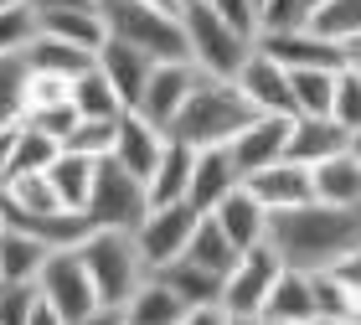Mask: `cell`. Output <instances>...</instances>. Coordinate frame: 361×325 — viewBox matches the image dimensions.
I'll use <instances>...</instances> for the list:
<instances>
[{"label": "cell", "instance_id": "6da1fadb", "mask_svg": "<svg viewBox=\"0 0 361 325\" xmlns=\"http://www.w3.org/2000/svg\"><path fill=\"white\" fill-rule=\"evenodd\" d=\"M264 243L279 253L284 269L315 274L331 269L336 258H346L361 248V207H331V202H300L284 212H269V233Z\"/></svg>", "mask_w": 361, "mask_h": 325}, {"label": "cell", "instance_id": "7a4b0ae2", "mask_svg": "<svg viewBox=\"0 0 361 325\" xmlns=\"http://www.w3.org/2000/svg\"><path fill=\"white\" fill-rule=\"evenodd\" d=\"M248 119H253V104L238 93V83L196 73V83L186 93V104L176 109L166 140H180V145H191V150H207V145H227Z\"/></svg>", "mask_w": 361, "mask_h": 325}, {"label": "cell", "instance_id": "3957f363", "mask_svg": "<svg viewBox=\"0 0 361 325\" xmlns=\"http://www.w3.org/2000/svg\"><path fill=\"white\" fill-rule=\"evenodd\" d=\"M98 21H104V37L140 47L155 62H186V31L171 11H155L145 0H98Z\"/></svg>", "mask_w": 361, "mask_h": 325}, {"label": "cell", "instance_id": "277c9868", "mask_svg": "<svg viewBox=\"0 0 361 325\" xmlns=\"http://www.w3.org/2000/svg\"><path fill=\"white\" fill-rule=\"evenodd\" d=\"M180 31H186V62L202 78H227L233 83L238 68L248 62L253 52V37L238 26H227L217 11L207 6V0H191L186 11H180Z\"/></svg>", "mask_w": 361, "mask_h": 325}, {"label": "cell", "instance_id": "5b68a950", "mask_svg": "<svg viewBox=\"0 0 361 325\" xmlns=\"http://www.w3.org/2000/svg\"><path fill=\"white\" fill-rule=\"evenodd\" d=\"M78 258H83L88 279L98 289V305H119L140 289V279L150 269H145V258L135 248V233H109V227H88L83 238H78Z\"/></svg>", "mask_w": 361, "mask_h": 325}, {"label": "cell", "instance_id": "8992f818", "mask_svg": "<svg viewBox=\"0 0 361 325\" xmlns=\"http://www.w3.org/2000/svg\"><path fill=\"white\" fill-rule=\"evenodd\" d=\"M145 212H150L145 181H140V176H129V171H119L104 155V160H98V171H93V191L83 202V222L88 227H109V233H135Z\"/></svg>", "mask_w": 361, "mask_h": 325}, {"label": "cell", "instance_id": "52a82bcc", "mask_svg": "<svg viewBox=\"0 0 361 325\" xmlns=\"http://www.w3.org/2000/svg\"><path fill=\"white\" fill-rule=\"evenodd\" d=\"M196 207L191 202H150V212L140 217L135 227V248L145 258V269H166L176 264L180 253H186V243H191V227H196Z\"/></svg>", "mask_w": 361, "mask_h": 325}, {"label": "cell", "instance_id": "ba28073f", "mask_svg": "<svg viewBox=\"0 0 361 325\" xmlns=\"http://www.w3.org/2000/svg\"><path fill=\"white\" fill-rule=\"evenodd\" d=\"M37 295L62 315V325L78 320V315H88V310H98V289L88 279L83 258H78V243H73V248H52V253H47V264L37 274Z\"/></svg>", "mask_w": 361, "mask_h": 325}, {"label": "cell", "instance_id": "9c48e42d", "mask_svg": "<svg viewBox=\"0 0 361 325\" xmlns=\"http://www.w3.org/2000/svg\"><path fill=\"white\" fill-rule=\"evenodd\" d=\"M279 253L269 248V243H253V248L238 253V264L222 274V315H264V300L269 289L279 279Z\"/></svg>", "mask_w": 361, "mask_h": 325}, {"label": "cell", "instance_id": "30bf717a", "mask_svg": "<svg viewBox=\"0 0 361 325\" xmlns=\"http://www.w3.org/2000/svg\"><path fill=\"white\" fill-rule=\"evenodd\" d=\"M253 52L274 57L284 73H300V68H341V62H346V47L331 42V37H320L315 26H300V31H258Z\"/></svg>", "mask_w": 361, "mask_h": 325}, {"label": "cell", "instance_id": "8fae6325", "mask_svg": "<svg viewBox=\"0 0 361 325\" xmlns=\"http://www.w3.org/2000/svg\"><path fill=\"white\" fill-rule=\"evenodd\" d=\"M284 140H289L284 114H253V119L227 140V160H233L238 181L253 176V171H264V166H274V160H284Z\"/></svg>", "mask_w": 361, "mask_h": 325}, {"label": "cell", "instance_id": "7c38bea8", "mask_svg": "<svg viewBox=\"0 0 361 325\" xmlns=\"http://www.w3.org/2000/svg\"><path fill=\"white\" fill-rule=\"evenodd\" d=\"M191 83H196V68H191V62H155L129 114H140V119L155 124V129H171V119H176V109L186 104Z\"/></svg>", "mask_w": 361, "mask_h": 325}, {"label": "cell", "instance_id": "4fadbf2b", "mask_svg": "<svg viewBox=\"0 0 361 325\" xmlns=\"http://www.w3.org/2000/svg\"><path fill=\"white\" fill-rule=\"evenodd\" d=\"M341 150H351V129H341L331 114H294L289 119V140H284V160L294 166H320Z\"/></svg>", "mask_w": 361, "mask_h": 325}, {"label": "cell", "instance_id": "5bb4252c", "mask_svg": "<svg viewBox=\"0 0 361 325\" xmlns=\"http://www.w3.org/2000/svg\"><path fill=\"white\" fill-rule=\"evenodd\" d=\"M238 93L253 104V114H284V119H294V93H289V73L279 68L274 57L264 52H248V62L238 68Z\"/></svg>", "mask_w": 361, "mask_h": 325}, {"label": "cell", "instance_id": "9a60e30c", "mask_svg": "<svg viewBox=\"0 0 361 325\" xmlns=\"http://www.w3.org/2000/svg\"><path fill=\"white\" fill-rule=\"evenodd\" d=\"M160 150H166V129H155V124H145L140 114H119V129H114V150H109V160L119 171H129V176H140V181H150V171H155V160H160Z\"/></svg>", "mask_w": 361, "mask_h": 325}, {"label": "cell", "instance_id": "2e32d148", "mask_svg": "<svg viewBox=\"0 0 361 325\" xmlns=\"http://www.w3.org/2000/svg\"><path fill=\"white\" fill-rule=\"evenodd\" d=\"M243 191H248L264 212H284V207H300V202L315 197V191H310V171L294 166V160H274V166L243 176Z\"/></svg>", "mask_w": 361, "mask_h": 325}, {"label": "cell", "instance_id": "e0dca14e", "mask_svg": "<svg viewBox=\"0 0 361 325\" xmlns=\"http://www.w3.org/2000/svg\"><path fill=\"white\" fill-rule=\"evenodd\" d=\"M93 62H98V73L109 78V88L119 93V104H124V109H135L140 88H145V78H150V68H155V57H145L140 47H124V42L104 37V47L93 52Z\"/></svg>", "mask_w": 361, "mask_h": 325}, {"label": "cell", "instance_id": "ac0fdd59", "mask_svg": "<svg viewBox=\"0 0 361 325\" xmlns=\"http://www.w3.org/2000/svg\"><path fill=\"white\" fill-rule=\"evenodd\" d=\"M238 186V171L227 160V145H207V150L191 155V181H186V202L196 212H212L227 191Z\"/></svg>", "mask_w": 361, "mask_h": 325}, {"label": "cell", "instance_id": "d6986e66", "mask_svg": "<svg viewBox=\"0 0 361 325\" xmlns=\"http://www.w3.org/2000/svg\"><path fill=\"white\" fill-rule=\"evenodd\" d=\"M207 217L227 233V243H233L238 253H243V248H253V243H264V233H269V212L248 197V191H243V181H238L233 191H227V197H222L217 207H212Z\"/></svg>", "mask_w": 361, "mask_h": 325}, {"label": "cell", "instance_id": "ffe728a7", "mask_svg": "<svg viewBox=\"0 0 361 325\" xmlns=\"http://www.w3.org/2000/svg\"><path fill=\"white\" fill-rule=\"evenodd\" d=\"M124 325H176L180 315H186V305H180V295L160 279V274H145L140 289L119 305Z\"/></svg>", "mask_w": 361, "mask_h": 325}, {"label": "cell", "instance_id": "44dd1931", "mask_svg": "<svg viewBox=\"0 0 361 325\" xmlns=\"http://www.w3.org/2000/svg\"><path fill=\"white\" fill-rule=\"evenodd\" d=\"M310 191H315V202H331V207H361V160L341 150L320 166H310Z\"/></svg>", "mask_w": 361, "mask_h": 325}, {"label": "cell", "instance_id": "7402d4cb", "mask_svg": "<svg viewBox=\"0 0 361 325\" xmlns=\"http://www.w3.org/2000/svg\"><path fill=\"white\" fill-rule=\"evenodd\" d=\"M21 62H26V73H47V78L73 83V78L93 62V52H83V47H73V42H57V37H42V31H37V37L26 42Z\"/></svg>", "mask_w": 361, "mask_h": 325}, {"label": "cell", "instance_id": "603a6c76", "mask_svg": "<svg viewBox=\"0 0 361 325\" xmlns=\"http://www.w3.org/2000/svg\"><path fill=\"white\" fill-rule=\"evenodd\" d=\"M37 31L57 42H73L83 52L104 47V21H98V6H73V11H37Z\"/></svg>", "mask_w": 361, "mask_h": 325}, {"label": "cell", "instance_id": "cb8c5ba5", "mask_svg": "<svg viewBox=\"0 0 361 325\" xmlns=\"http://www.w3.org/2000/svg\"><path fill=\"white\" fill-rule=\"evenodd\" d=\"M258 320H300V325L315 320L310 274H300V269H279V279H274L269 300H264V315H258Z\"/></svg>", "mask_w": 361, "mask_h": 325}, {"label": "cell", "instance_id": "d4e9b609", "mask_svg": "<svg viewBox=\"0 0 361 325\" xmlns=\"http://www.w3.org/2000/svg\"><path fill=\"white\" fill-rule=\"evenodd\" d=\"M191 145L180 140H166V150H160L150 181H145V197L150 202H186V181H191Z\"/></svg>", "mask_w": 361, "mask_h": 325}, {"label": "cell", "instance_id": "484cf974", "mask_svg": "<svg viewBox=\"0 0 361 325\" xmlns=\"http://www.w3.org/2000/svg\"><path fill=\"white\" fill-rule=\"evenodd\" d=\"M93 171H98V160H88V155H73V150H57L52 155L47 181H52L57 202L68 207V212H83V202H88V191H93Z\"/></svg>", "mask_w": 361, "mask_h": 325}, {"label": "cell", "instance_id": "4316f807", "mask_svg": "<svg viewBox=\"0 0 361 325\" xmlns=\"http://www.w3.org/2000/svg\"><path fill=\"white\" fill-rule=\"evenodd\" d=\"M68 104L78 109V119H119L124 114L119 93L109 88V78L98 73V62H88V68L68 83Z\"/></svg>", "mask_w": 361, "mask_h": 325}, {"label": "cell", "instance_id": "83f0119b", "mask_svg": "<svg viewBox=\"0 0 361 325\" xmlns=\"http://www.w3.org/2000/svg\"><path fill=\"white\" fill-rule=\"evenodd\" d=\"M180 258H186V264H196V269H207V274H227V269L238 264V248L227 243L222 227L202 212V217H196V227H191V243H186V253H180Z\"/></svg>", "mask_w": 361, "mask_h": 325}, {"label": "cell", "instance_id": "f1b7e54d", "mask_svg": "<svg viewBox=\"0 0 361 325\" xmlns=\"http://www.w3.org/2000/svg\"><path fill=\"white\" fill-rule=\"evenodd\" d=\"M47 253H52V248H47L42 238L16 233V227H0V279H31V284H37Z\"/></svg>", "mask_w": 361, "mask_h": 325}, {"label": "cell", "instance_id": "f546056e", "mask_svg": "<svg viewBox=\"0 0 361 325\" xmlns=\"http://www.w3.org/2000/svg\"><path fill=\"white\" fill-rule=\"evenodd\" d=\"M155 274L180 295V305H186V310H196V305H222V274H207V269L186 264V258H176V264L155 269Z\"/></svg>", "mask_w": 361, "mask_h": 325}, {"label": "cell", "instance_id": "4dcf8cb0", "mask_svg": "<svg viewBox=\"0 0 361 325\" xmlns=\"http://www.w3.org/2000/svg\"><path fill=\"white\" fill-rule=\"evenodd\" d=\"M331 88H336V68H300V73H289L294 114H331Z\"/></svg>", "mask_w": 361, "mask_h": 325}, {"label": "cell", "instance_id": "1f68e13d", "mask_svg": "<svg viewBox=\"0 0 361 325\" xmlns=\"http://www.w3.org/2000/svg\"><path fill=\"white\" fill-rule=\"evenodd\" d=\"M57 155V140L42 135L31 124H16V140H11V171L6 176H21V171H47Z\"/></svg>", "mask_w": 361, "mask_h": 325}, {"label": "cell", "instance_id": "d6a6232c", "mask_svg": "<svg viewBox=\"0 0 361 325\" xmlns=\"http://www.w3.org/2000/svg\"><path fill=\"white\" fill-rule=\"evenodd\" d=\"M114 129H119V119H78L68 135H62L57 150H73V155L104 160V155L114 150Z\"/></svg>", "mask_w": 361, "mask_h": 325}, {"label": "cell", "instance_id": "836d02e7", "mask_svg": "<svg viewBox=\"0 0 361 325\" xmlns=\"http://www.w3.org/2000/svg\"><path fill=\"white\" fill-rule=\"evenodd\" d=\"M26 114V62L0 57V129H16Z\"/></svg>", "mask_w": 361, "mask_h": 325}, {"label": "cell", "instance_id": "e575fe53", "mask_svg": "<svg viewBox=\"0 0 361 325\" xmlns=\"http://www.w3.org/2000/svg\"><path fill=\"white\" fill-rule=\"evenodd\" d=\"M310 26L331 42H351L361 37V0H325V6L310 16Z\"/></svg>", "mask_w": 361, "mask_h": 325}, {"label": "cell", "instance_id": "d590c367", "mask_svg": "<svg viewBox=\"0 0 361 325\" xmlns=\"http://www.w3.org/2000/svg\"><path fill=\"white\" fill-rule=\"evenodd\" d=\"M331 119L341 124V129H361V78L341 62L336 68V88H331Z\"/></svg>", "mask_w": 361, "mask_h": 325}, {"label": "cell", "instance_id": "8d00e7d4", "mask_svg": "<svg viewBox=\"0 0 361 325\" xmlns=\"http://www.w3.org/2000/svg\"><path fill=\"white\" fill-rule=\"evenodd\" d=\"M37 37V11L31 6H0V57H21Z\"/></svg>", "mask_w": 361, "mask_h": 325}, {"label": "cell", "instance_id": "74e56055", "mask_svg": "<svg viewBox=\"0 0 361 325\" xmlns=\"http://www.w3.org/2000/svg\"><path fill=\"white\" fill-rule=\"evenodd\" d=\"M300 26H310V6L305 0H258L253 37L258 31H300Z\"/></svg>", "mask_w": 361, "mask_h": 325}, {"label": "cell", "instance_id": "f35d334b", "mask_svg": "<svg viewBox=\"0 0 361 325\" xmlns=\"http://www.w3.org/2000/svg\"><path fill=\"white\" fill-rule=\"evenodd\" d=\"M310 295H315V320H341V315H356L351 295H346V289H341L325 269L310 274Z\"/></svg>", "mask_w": 361, "mask_h": 325}, {"label": "cell", "instance_id": "ab89813d", "mask_svg": "<svg viewBox=\"0 0 361 325\" xmlns=\"http://www.w3.org/2000/svg\"><path fill=\"white\" fill-rule=\"evenodd\" d=\"M31 305H37L31 279H0V325H26Z\"/></svg>", "mask_w": 361, "mask_h": 325}, {"label": "cell", "instance_id": "60d3db41", "mask_svg": "<svg viewBox=\"0 0 361 325\" xmlns=\"http://www.w3.org/2000/svg\"><path fill=\"white\" fill-rule=\"evenodd\" d=\"M21 124H31V129H42V135H52L57 145H62V135L78 124V109L62 99V104H47V109H31V114H21Z\"/></svg>", "mask_w": 361, "mask_h": 325}, {"label": "cell", "instance_id": "b9f144b4", "mask_svg": "<svg viewBox=\"0 0 361 325\" xmlns=\"http://www.w3.org/2000/svg\"><path fill=\"white\" fill-rule=\"evenodd\" d=\"M62 99H68V83H62V78L26 73V114L31 109H47V104H62Z\"/></svg>", "mask_w": 361, "mask_h": 325}, {"label": "cell", "instance_id": "7bdbcfd3", "mask_svg": "<svg viewBox=\"0 0 361 325\" xmlns=\"http://www.w3.org/2000/svg\"><path fill=\"white\" fill-rule=\"evenodd\" d=\"M325 274H331V279H336V284H341V289L351 295L356 315H361V248H356V253H346V258H336V264L325 269Z\"/></svg>", "mask_w": 361, "mask_h": 325}, {"label": "cell", "instance_id": "ee69618b", "mask_svg": "<svg viewBox=\"0 0 361 325\" xmlns=\"http://www.w3.org/2000/svg\"><path fill=\"white\" fill-rule=\"evenodd\" d=\"M207 6L217 11L227 26H238V31H248V37H253V26H258V11H253V0H207Z\"/></svg>", "mask_w": 361, "mask_h": 325}, {"label": "cell", "instance_id": "f6af8a7d", "mask_svg": "<svg viewBox=\"0 0 361 325\" xmlns=\"http://www.w3.org/2000/svg\"><path fill=\"white\" fill-rule=\"evenodd\" d=\"M176 325H227V315H222V305H196V310H186Z\"/></svg>", "mask_w": 361, "mask_h": 325}, {"label": "cell", "instance_id": "bcb514c9", "mask_svg": "<svg viewBox=\"0 0 361 325\" xmlns=\"http://www.w3.org/2000/svg\"><path fill=\"white\" fill-rule=\"evenodd\" d=\"M68 325H124V315L114 310V305H98V310H88V315H78V320H68Z\"/></svg>", "mask_w": 361, "mask_h": 325}, {"label": "cell", "instance_id": "7dc6e473", "mask_svg": "<svg viewBox=\"0 0 361 325\" xmlns=\"http://www.w3.org/2000/svg\"><path fill=\"white\" fill-rule=\"evenodd\" d=\"M26 325H62V315H57L52 305H47V300L37 295V305H31V315H26Z\"/></svg>", "mask_w": 361, "mask_h": 325}, {"label": "cell", "instance_id": "c3c4849f", "mask_svg": "<svg viewBox=\"0 0 361 325\" xmlns=\"http://www.w3.org/2000/svg\"><path fill=\"white\" fill-rule=\"evenodd\" d=\"M73 6H98V0H31V11H73Z\"/></svg>", "mask_w": 361, "mask_h": 325}, {"label": "cell", "instance_id": "681fc988", "mask_svg": "<svg viewBox=\"0 0 361 325\" xmlns=\"http://www.w3.org/2000/svg\"><path fill=\"white\" fill-rule=\"evenodd\" d=\"M11 140H16V129H0V181H6V171H11Z\"/></svg>", "mask_w": 361, "mask_h": 325}, {"label": "cell", "instance_id": "f907efd6", "mask_svg": "<svg viewBox=\"0 0 361 325\" xmlns=\"http://www.w3.org/2000/svg\"><path fill=\"white\" fill-rule=\"evenodd\" d=\"M341 47H346V68L361 78V37H351V42H341Z\"/></svg>", "mask_w": 361, "mask_h": 325}, {"label": "cell", "instance_id": "816d5d0a", "mask_svg": "<svg viewBox=\"0 0 361 325\" xmlns=\"http://www.w3.org/2000/svg\"><path fill=\"white\" fill-rule=\"evenodd\" d=\"M145 6H155V11H171V16H180L191 6V0H145Z\"/></svg>", "mask_w": 361, "mask_h": 325}, {"label": "cell", "instance_id": "f5cc1de1", "mask_svg": "<svg viewBox=\"0 0 361 325\" xmlns=\"http://www.w3.org/2000/svg\"><path fill=\"white\" fill-rule=\"evenodd\" d=\"M310 325H361V315H341V320H310Z\"/></svg>", "mask_w": 361, "mask_h": 325}, {"label": "cell", "instance_id": "db71d44e", "mask_svg": "<svg viewBox=\"0 0 361 325\" xmlns=\"http://www.w3.org/2000/svg\"><path fill=\"white\" fill-rule=\"evenodd\" d=\"M227 325H258L253 315H227Z\"/></svg>", "mask_w": 361, "mask_h": 325}, {"label": "cell", "instance_id": "11a10c76", "mask_svg": "<svg viewBox=\"0 0 361 325\" xmlns=\"http://www.w3.org/2000/svg\"><path fill=\"white\" fill-rule=\"evenodd\" d=\"M351 155L361 160V129H356V135H351Z\"/></svg>", "mask_w": 361, "mask_h": 325}, {"label": "cell", "instance_id": "9f6ffc18", "mask_svg": "<svg viewBox=\"0 0 361 325\" xmlns=\"http://www.w3.org/2000/svg\"><path fill=\"white\" fill-rule=\"evenodd\" d=\"M258 325H300V320H258Z\"/></svg>", "mask_w": 361, "mask_h": 325}, {"label": "cell", "instance_id": "6f0895ef", "mask_svg": "<svg viewBox=\"0 0 361 325\" xmlns=\"http://www.w3.org/2000/svg\"><path fill=\"white\" fill-rule=\"evenodd\" d=\"M305 6H310V16H315V11H320V6H325V0H305Z\"/></svg>", "mask_w": 361, "mask_h": 325}, {"label": "cell", "instance_id": "680465c9", "mask_svg": "<svg viewBox=\"0 0 361 325\" xmlns=\"http://www.w3.org/2000/svg\"><path fill=\"white\" fill-rule=\"evenodd\" d=\"M0 6H31V0H0Z\"/></svg>", "mask_w": 361, "mask_h": 325}, {"label": "cell", "instance_id": "91938a15", "mask_svg": "<svg viewBox=\"0 0 361 325\" xmlns=\"http://www.w3.org/2000/svg\"><path fill=\"white\" fill-rule=\"evenodd\" d=\"M253 11H258V0H253Z\"/></svg>", "mask_w": 361, "mask_h": 325}, {"label": "cell", "instance_id": "94428289", "mask_svg": "<svg viewBox=\"0 0 361 325\" xmlns=\"http://www.w3.org/2000/svg\"><path fill=\"white\" fill-rule=\"evenodd\" d=\"M0 227H6V222H0Z\"/></svg>", "mask_w": 361, "mask_h": 325}]
</instances>
